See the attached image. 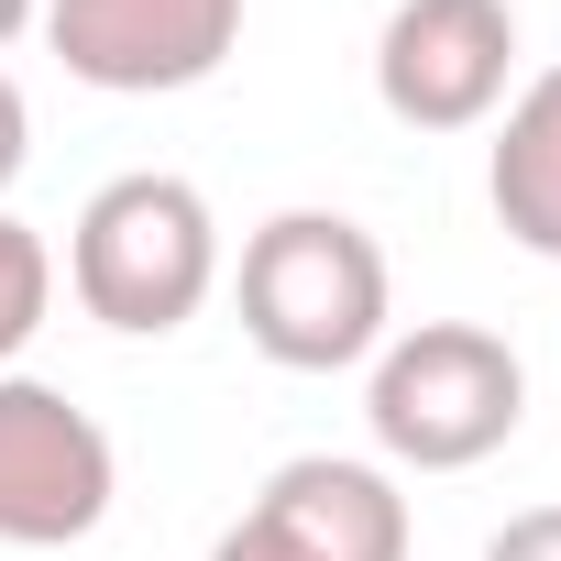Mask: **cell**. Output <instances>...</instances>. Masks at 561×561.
I'll use <instances>...</instances> for the list:
<instances>
[{
    "instance_id": "cell-10",
    "label": "cell",
    "mask_w": 561,
    "mask_h": 561,
    "mask_svg": "<svg viewBox=\"0 0 561 561\" xmlns=\"http://www.w3.org/2000/svg\"><path fill=\"white\" fill-rule=\"evenodd\" d=\"M484 561H561V506H528L484 539Z\"/></svg>"
},
{
    "instance_id": "cell-4",
    "label": "cell",
    "mask_w": 561,
    "mask_h": 561,
    "mask_svg": "<svg viewBox=\"0 0 561 561\" xmlns=\"http://www.w3.org/2000/svg\"><path fill=\"white\" fill-rule=\"evenodd\" d=\"M111 430L45 375H0V550H78L111 517Z\"/></svg>"
},
{
    "instance_id": "cell-3",
    "label": "cell",
    "mask_w": 561,
    "mask_h": 561,
    "mask_svg": "<svg viewBox=\"0 0 561 561\" xmlns=\"http://www.w3.org/2000/svg\"><path fill=\"white\" fill-rule=\"evenodd\" d=\"M517 419H528V364L484 320L386 331V353L364 364V430L386 473H473L517 440Z\"/></svg>"
},
{
    "instance_id": "cell-11",
    "label": "cell",
    "mask_w": 561,
    "mask_h": 561,
    "mask_svg": "<svg viewBox=\"0 0 561 561\" xmlns=\"http://www.w3.org/2000/svg\"><path fill=\"white\" fill-rule=\"evenodd\" d=\"M23 165H34V100H23L12 67H0V187H12Z\"/></svg>"
},
{
    "instance_id": "cell-12",
    "label": "cell",
    "mask_w": 561,
    "mask_h": 561,
    "mask_svg": "<svg viewBox=\"0 0 561 561\" xmlns=\"http://www.w3.org/2000/svg\"><path fill=\"white\" fill-rule=\"evenodd\" d=\"M209 561H287V550H275V539H264V528H253V517H231V528H220V539H209Z\"/></svg>"
},
{
    "instance_id": "cell-5",
    "label": "cell",
    "mask_w": 561,
    "mask_h": 561,
    "mask_svg": "<svg viewBox=\"0 0 561 561\" xmlns=\"http://www.w3.org/2000/svg\"><path fill=\"white\" fill-rule=\"evenodd\" d=\"M517 89V0H397L375 34V100L408 133H484Z\"/></svg>"
},
{
    "instance_id": "cell-9",
    "label": "cell",
    "mask_w": 561,
    "mask_h": 561,
    "mask_svg": "<svg viewBox=\"0 0 561 561\" xmlns=\"http://www.w3.org/2000/svg\"><path fill=\"white\" fill-rule=\"evenodd\" d=\"M45 309H56V253H45L34 220L0 209V375L23 364V342L45 331Z\"/></svg>"
},
{
    "instance_id": "cell-2",
    "label": "cell",
    "mask_w": 561,
    "mask_h": 561,
    "mask_svg": "<svg viewBox=\"0 0 561 561\" xmlns=\"http://www.w3.org/2000/svg\"><path fill=\"white\" fill-rule=\"evenodd\" d=\"M67 298L122 331V342H165L220 298V220L187 176L133 165L111 187H89L78 231H67Z\"/></svg>"
},
{
    "instance_id": "cell-13",
    "label": "cell",
    "mask_w": 561,
    "mask_h": 561,
    "mask_svg": "<svg viewBox=\"0 0 561 561\" xmlns=\"http://www.w3.org/2000/svg\"><path fill=\"white\" fill-rule=\"evenodd\" d=\"M34 23H45V0H0V45H23Z\"/></svg>"
},
{
    "instance_id": "cell-1",
    "label": "cell",
    "mask_w": 561,
    "mask_h": 561,
    "mask_svg": "<svg viewBox=\"0 0 561 561\" xmlns=\"http://www.w3.org/2000/svg\"><path fill=\"white\" fill-rule=\"evenodd\" d=\"M242 342L287 375H353L386 353L397 331V275H386V242L353 220V209H275L253 242H242Z\"/></svg>"
},
{
    "instance_id": "cell-6",
    "label": "cell",
    "mask_w": 561,
    "mask_h": 561,
    "mask_svg": "<svg viewBox=\"0 0 561 561\" xmlns=\"http://www.w3.org/2000/svg\"><path fill=\"white\" fill-rule=\"evenodd\" d=\"M56 67L100 100H176L209 89L242 45V0H45Z\"/></svg>"
},
{
    "instance_id": "cell-8",
    "label": "cell",
    "mask_w": 561,
    "mask_h": 561,
    "mask_svg": "<svg viewBox=\"0 0 561 561\" xmlns=\"http://www.w3.org/2000/svg\"><path fill=\"white\" fill-rule=\"evenodd\" d=\"M484 198H495V231L517 253L561 264V67L506 89L495 144H484Z\"/></svg>"
},
{
    "instance_id": "cell-7",
    "label": "cell",
    "mask_w": 561,
    "mask_h": 561,
    "mask_svg": "<svg viewBox=\"0 0 561 561\" xmlns=\"http://www.w3.org/2000/svg\"><path fill=\"white\" fill-rule=\"evenodd\" d=\"M287 561H408V495L386 462H353V451H298L275 462L264 495L242 506Z\"/></svg>"
}]
</instances>
